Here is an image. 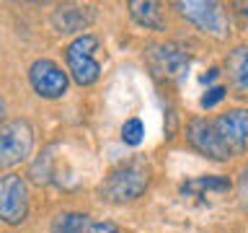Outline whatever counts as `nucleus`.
I'll return each instance as SVG.
<instances>
[{
	"label": "nucleus",
	"instance_id": "f257e3e1",
	"mask_svg": "<svg viewBox=\"0 0 248 233\" xmlns=\"http://www.w3.org/2000/svg\"><path fill=\"white\" fill-rule=\"evenodd\" d=\"M150 184V166L145 161H129L114 168L101 184V197L108 202H132Z\"/></svg>",
	"mask_w": 248,
	"mask_h": 233
},
{
	"label": "nucleus",
	"instance_id": "f03ea898",
	"mask_svg": "<svg viewBox=\"0 0 248 233\" xmlns=\"http://www.w3.org/2000/svg\"><path fill=\"white\" fill-rule=\"evenodd\" d=\"M34 148V130L26 119H13L0 124V168L18 166Z\"/></svg>",
	"mask_w": 248,
	"mask_h": 233
},
{
	"label": "nucleus",
	"instance_id": "7ed1b4c3",
	"mask_svg": "<svg viewBox=\"0 0 248 233\" xmlns=\"http://www.w3.org/2000/svg\"><path fill=\"white\" fill-rule=\"evenodd\" d=\"M98 50V39L93 34H83L73 39L65 50V57H67V67L73 73L75 83L80 85H91L98 81V73H101V65L93 57V52Z\"/></svg>",
	"mask_w": 248,
	"mask_h": 233
},
{
	"label": "nucleus",
	"instance_id": "20e7f679",
	"mask_svg": "<svg viewBox=\"0 0 248 233\" xmlns=\"http://www.w3.org/2000/svg\"><path fill=\"white\" fill-rule=\"evenodd\" d=\"M29 215V186L18 174L0 176V220L18 225Z\"/></svg>",
	"mask_w": 248,
	"mask_h": 233
},
{
	"label": "nucleus",
	"instance_id": "39448f33",
	"mask_svg": "<svg viewBox=\"0 0 248 233\" xmlns=\"http://www.w3.org/2000/svg\"><path fill=\"white\" fill-rule=\"evenodd\" d=\"M176 8L181 11L186 21H191L197 29L207 31L217 39H222L228 34V16H225L220 3H209V0H186V3H176Z\"/></svg>",
	"mask_w": 248,
	"mask_h": 233
},
{
	"label": "nucleus",
	"instance_id": "423d86ee",
	"mask_svg": "<svg viewBox=\"0 0 248 233\" xmlns=\"http://www.w3.org/2000/svg\"><path fill=\"white\" fill-rule=\"evenodd\" d=\"M29 81L42 99H60L67 91V73L52 60H36L29 70Z\"/></svg>",
	"mask_w": 248,
	"mask_h": 233
},
{
	"label": "nucleus",
	"instance_id": "0eeeda50",
	"mask_svg": "<svg viewBox=\"0 0 248 233\" xmlns=\"http://www.w3.org/2000/svg\"><path fill=\"white\" fill-rule=\"evenodd\" d=\"M212 127L220 137V143L230 153H240L248 145V109H232V112L217 116Z\"/></svg>",
	"mask_w": 248,
	"mask_h": 233
},
{
	"label": "nucleus",
	"instance_id": "6e6552de",
	"mask_svg": "<svg viewBox=\"0 0 248 233\" xmlns=\"http://www.w3.org/2000/svg\"><path fill=\"white\" fill-rule=\"evenodd\" d=\"M186 137H189V143L197 148L199 153L209 155V158L215 161H225L230 158V150L220 143V137H217V132L212 127V122H207L204 116H194L189 122V127H186Z\"/></svg>",
	"mask_w": 248,
	"mask_h": 233
},
{
	"label": "nucleus",
	"instance_id": "1a4fd4ad",
	"mask_svg": "<svg viewBox=\"0 0 248 233\" xmlns=\"http://www.w3.org/2000/svg\"><path fill=\"white\" fill-rule=\"evenodd\" d=\"M153 65L160 75H166L168 81H181L189 73V57L181 47L176 44H158L153 47Z\"/></svg>",
	"mask_w": 248,
	"mask_h": 233
},
{
	"label": "nucleus",
	"instance_id": "9d476101",
	"mask_svg": "<svg viewBox=\"0 0 248 233\" xmlns=\"http://www.w3.org/2000/svg\"><path fill=\"white\" fill-rule=\"evenodd\" d=\"M93 18H96V13L91 5H60L52 13V26L60 34H78V31L88 29Z\"/></svg>",
	"mask_w": 248,
	"mask_h": 233
},
{
	"label": "nucleus",
	"instance_id": "9b49d317",
	"mask_svg": "<svg viewBox=\"0 0 248 233\" xmlns=\"http://www.w3.org/2000/svg\"><path fill=\"white\" fill-rule=\"evenodd\" d=\"M225 70H228L232 93L246 99L248 96V47H235V50L228 54Z\"/></svg>",
	"mask_w": 248,
	"mask_h": 233
},
{
	"label": "nucleus",
	"instance_id": "f8f14e48",
	"mask_svg": "<svg viewBox=\"0 0 248 233\" xmlns=\"http://www.w3.org/2000/svg\"><path fill=\"white\" fill-rule=\"evenodd\" d=\"M158 8H160L158 3H142V0H135V3H129V13H132V18H135L140 26L163 31L166 21H163V13L158 11Z\"/></svg>",
	"mask_w": 248,
	"mask_h": 233
},
{
	"label": "nucleus",
	"instance_id": "ddd939ff",
	"mask_svg": "<svg viewBox=\"0 0 248 233\" xmlns=\"http://www.w3.org/2000/svg\"><path fill=\"white\" fill-rule=\"evenodd\" d=\"M184 194H202V192H228L230 182L222 176H207V179H191L184 186Z\"/></svg>",
	"mask_w": 248,
	"mask_h": 233
},
{
	"label": "nucleus",
	"instance_id": "4468645a",
	"mask_svg": "<svg viewBox=\"0 0 248 233\" xmlns=\"http://www.w3.org/2000/svg\"><path fill=\"white\" fill-rule=\"evenodd\" d=\"M91 217L83 213H67L54 220V233H88Z\"/></svg>",
	"mask_w": 248,
	"mask_h": 233
},
{
	"label": "nucleus",
	"instance_id": "2eb2a0df",
	"mask_svg": "<svg viewBox=\"0 0 248 233\" xmlns=\"http://www.w3.org/2000/svg\"><path fill=\"white\" fill-rule=\"evenodd\" d=\"M142 135H145V127H142V122L137 119V116H132V119L124 122V127H122V140L127 145H140L142 143Z\"/></svg>",
	"mask_w": 248,
	"mask_h": 233
},
{
	"label": "nucleus",
	"instance_id": "dca6fc26",
	"mask_svg": "<svg viewBox=\"0 0 248 233\" xmlns=\"http://www.w3.org/2000/svg\"><path fill=\"white\" fill-rule=\"evenodd\" d=\"M225 93H228V91H225L222 85H212V88H209L204 96H202V106H204V109L217 106V104H220V101L225 99Z\"/></svg>",
	"mask_w": 248,
	"mask_h": 233
},
{
	"label": "nucleus",
	"instance_id": "f3484780",
	"mask_svg": "<svg viewBox=\"0 0 248 233\" xmlns=\"http://www.w3.org/2000/svg\"><path fill=\"white\" fill-rule=\"evenodd\" d=\"M238 194H240V205H243V210L248 213V168L243 171V176H240V184H238Z\"/></svg>",
	"mask_w": 248,
	"mask_h": 233
},
{
	"label": "nucleus",
	"instance_id": "a211bd4d",
	"mask_svg": "<svg viewBox=\"0 0 248 233\" xmlns=\"http://www.w3.org/2000/svg\"><path fill=\"white\" fill-rule=\"evenodd\" d=\"M88 233H122V231L116 228L114 223H108V220H104V223H91V228H88Z\"/></svg>",
	"mask_w": 248,
	"mask_h": 233
},
{
	"label": "nucleus",
	"instance_id": "6ab92c4d",
	"mask_svg": "<svg viewBox=\"0 0 248 233\" xmlns=\"http://www.w3.org/2000/svg\"><path fill=\"white\" fill-rule=\"evenodd\" d=\"M217 75H220V70H209V73H207L204 78H202V83H212Z\"/></svg>",
	"mask_w": 248,
	"mask_h": 233
},
{
	"label": "nucleus",
	"instance_id": "aec40b11",
	"mask_svg": "<svg viewBox=\"0 0 248 233\" xmlns=\"http://www.w3.org/2000/svg\"><path fill=\"white\" fill-rule=\"evenodd\" d=\"M235 8H238L243 16H248V3H235Z\"/></svg>",
	"mask_w": 248,
	"mask_h": 233
},
{
	"label": "nucleus",
	"instance_id": "412c9836",
	"mask_svg": "<svg viewBox=\"0 0 248 233\" xmlns=\"http://www.w3.org/2000/svg\"><path fill=\"white\" fill-rule=\"evenodd\" d=\"M3 116H5V101H3V96H0V122H3Z\"/></svg>",
	"mask_w": 248,
	"mask_h": 233
}]
</instances>
